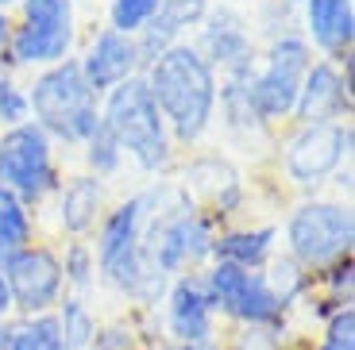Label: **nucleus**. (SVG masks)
<instances>
[{
    "label": "nucleus",
    "mask_w": 355,
    "mask_h": 350,
    "mask_svg": "<svg viewBox=\"0 0 355 350\" xmlns=\"http://www.w3.org/2000/svg\"><path fill=\"white\" fill-rule=\"evenodd\" d=\"M143 81H147L162 120H170L178 139L182 142L201 139L216 108V77L213 66L201 58V50L174 43L166 54H159L151 62V73Z\"/></svg>",
    "instance_id": "nucleus-1"
},
{
    "label": "nucleus",
    "mask_w": 355,
    "mask_h": 350,
    "mask_svg": "<svg viewBox=\"0 0 355 350\" xmlns=\"http://www.w3.org/2000/svg\"><path fill=\"white\" fill-rule=\"evenodd\" d=\"M27 108L35 112L39 127L46 135H58L66 142H85L101 123L97 93L89 89L85 73L73 58H62L31 85Z\"/></svg>",
    "instance_id": "nucleus-2"
},
{
    "label": "nucleus",
    "mask_w": 355,
    "mask_h": 350,
    "mask_svg": "<svg viewBox=\"0 0 355 350\" xmlns=\"http://www.w3.org/2000/svg\"><path fill=\"white\" fill-rule=\"evenodd\" d=\"M101 123L116 135L120 150L139 162L143 169H162L170 162V139H166V120L155 104L151 89L143 77H128L124 85L108 89Z\"/></svg>",
    "instance_id": "nucleus-3"
},
{
    "label": "nucleus",
    "mask_w": 355,
    "mask_h": 350,
    "mask_svg": "<svg viewBox=\"0 0 355 350\" xmlns=\"http://www.w3.org/2000/svg\"><path fill=\"white\" fill-rule=\"evenodd\" d=\"M155 204V193H143V196H132L128 204H120L116 212H108V219L101 223V239H97V270L105 273V281L112 289L128 293V297H147V293L159 285L162 289V277L147 273L139 258V239H143V228H147V216H151Z\"/></svg>",
    "instance_id": "nucleus-4"
},
{
    "label": "nucleus",
    "mask_w": 355,
    "mask_h": 350,
    "mask_svg": "<svg viewBox=\"0 0 355 350\" xmlns=\"http://www.w3.org/2000/svg\"><path fill=\"white\" fill-rule=\"evenodd\" d=\"M205 293L213 300V312L232 315L243 327H278L282 324L286 304L275 297V289L266 285L259 270H240L228 262H213V270L205 273Z\"/></svg>",
    "instance_id": "nucleus-5"
},
{
    "label": "nucleus",
    "mask_w": 355,
    "mask_h": 350,
    "mask_svg": "<svg viewBox=\"0 0 355 350\" xmlns=\"http://www.w3.org/2000/svg\"><path fill=\"white\" fill-rule=\"evenodd\" d=\"M0 185L24 204L43 201L54 189L51 135L39 123H16L0 135Z\"/></svg>",
    "instance_id": "nucleus-6"
},
{
    "label": "nucleus",
    "mask_w": 355,
    "mask_h": 350,
    "mask_svg": "<svg viewBox=\"0 0 355 350\" xmlns=\"http://www.w3.org/2000/svg\"><path fill=\"white\" fill-rule=\"evenodd\" d=\"M209 254H213V231L193 212H166L151 228V235L139 239V258L155 277H170V273L182 277V270L205 262Z\"/></svg>",
    "instance_id": "nucleus-7"
},
{
    "label": "nucleus",
    "mask_w": 355,
    "mask_h": 350,
    "mask_svg": "<svg viewBox=\"0 0 355 350\" xmlns=\"http://www.w3.org/2000/svg\"><path fill=\"white\" fill-rule=\"evenodd\" d=\"M352 235V212L340 204H302L286 228L290 254L302 270H320V266L347 258Z\"/></svg>",
    "instance_id": "nucleus-8"
},
{
    "label": "nucleus",
    "mask_w": 355,
    "mask_h": 350,
    "mask_svg": "<svg viewBox=\"0 0 355 350\" xmlns=\"http://www.w3.org/2000/svg\"><path fill=\"white\" fill-rule=\"evenodd\" d=\"M309 46L305 39H278L270 46V58H266V70L259 77H251V108H255L259 120H275V116L293 112L297 104V89L302 77L309 70Z\"/></svg>",
    "instance_id": "nucleus-9"
},
{
    "label": "nucleus",
    "mask_w": 355,
    "mask_h": 350,
    "mask_svg": "<svg viewBox=\"0 0 355 350\" xmlns=\"http://www.w3.org/2000/svg\"><path fill=\"white\" fill-rule=\"evenodd\" d=\"M4 281L12 293V308L24 315H43L62 300V258L46 246H19L4 266Z\"/></svg>",
    "instance_id": "nucleus-10"
},
{
    "label": "nucleus",
    "mask_w": 355,
    "mask_h": 350,
    "mask_svg": "<svg viewBox=\"0 0 355 350\" xmlns=\"http://www.w3.org/2000/svg\"><path fill=\"white\" fill-rule=\"evenodd\" d=\"M352 131L336 127V123H313L302 127V135L290 142V154H286V169L297 185H317L320 177H329L340 166Z\"/></svg>",
    "instance_id": "nucleus-11"
},
{
    "label": "nucleus",
    "mask_w": 355,
    "mask_h": 350,
    "mask_svg": "<svg viewBox=\"0 0 355 350\" xmlns=\"http://www.w3.org/2000/svg\"><path fill=\"white\" fill-rule=\"evenodd\" d=\"M166 327H170V335H174V342H182V347L213 342L216 312H213V300L205 293L201 277H193V273L174 277L170 297H166Z\"/></svg>",
    "instance_id": "nucleus-12"
},
{
    "label": "nucleus",
    "mask_w": 355,
    "mask_h": 350,
    "mask_svg": "<svg viewBox=\"0 0 355 350\" xmlns=\"http://www.w3.org/2000/svg\"><path fill=\"white\" fill-rule=\"evenodd\" d=\"M81 73H85L89 89L93 93H108V89L124 85L128 77H135V66H139V50H135V39L120 35V31H101L93 43H89V54L78 62Z\"/></svg>",
    "instance_id": "nucleus-13"
},
{
    "label": "nucleus",
    "mask_w": 355,
    "mask_h": 350,
    "mask_svg": "<svg viewBox=\"0 0 355 350\" xmlns=\"http://www.w3.org/2000/svg\"><path fill=\"white\" fill-rule=\"evenodd\" d=\"M344 97H347V89L340 85V73L332 70L329 62H317V66L305 70L293 112H297V120H302L305 127L329 123V120H336V112L344 108Z\"/></svg>",
    "instance_id": "nucleus-14"
},
{
    "label": "nucleus",
    "mask_w": 355,
    "mask_h": 350,
    "mask_svg": "<svg viewBox=\"0 0 355 350\" xmlns=\"http://www.w3.org/2000/svg\"><path fill=\"white\" fill-rule=\"evenodd\" d=\"M305 19H309V35L320 50L340 54L352 46L355 35L352 0H305Z\"/></svg>",
    "instance_id": "nucleus-15"
},
{
    "label": "nucleus",
    "mask_w": 355,
    "mask_h": 350,
    "mask_svg": "<svg viewBox=\"0 0 355 350\" xmlns=\"http://www.w3.org/2000/svg\"><path fill=\"white\" fill-rule=\"evenodd\" d=\"M205 54L201 58L220 62L228 70L236 66H251V39L243 31V19L232 16V12H213L209 16V27H205Z\"/></svg>",
    "instance_id": "nucleus-16"
},
{
    "label": "nucleus",
    "mask_w": 355,
    "mask_h": 350,
    "mask_svg": "<svg viewBox=\"0 0 355 350\" xmlns=\"http://www.w3.org/2000/svg\"><path fill=\"white\" fill-rule=\"evenodd\" d=\"M12 58L24 66H58L73 46V31H46V27L19 24L8 39Z\"/></svg>",
    "instance_id": "nucleus-17"
},
{
    "label": "nucleus",
    "mask_w": 355,
    "mask_h": 350,
    "mask_svg": "<svg viewBox=\"0 0 355 350\" xmlns=\"http://www.w3.org/2000/svg\"><path fill=\"white\" fill-rule=\"evenodd\" d=\"M275 228H255V231H232L224 239H213V258L228 266H240V270H259L266 266L270 250H275Z\"/></svg>",
    "instance_id": "nucleus-18"
},
{
    "label": "nucleus",
    "mask_w": 355,
    "mask_h": 350,
    "mask_svg": "<svg viewBox=\"0 0 355 350\" xmlns=\"http://www.w3.org/2000/svg\"><path fill=\"white\" fill-rule=\"evenodd\" d=\"M101 204H105V189L97 177H73L62 193V204H58V219L70 235H85L97 223Z\"/></svg>",
    "instance_id": "nucleus-19"
},
{
    "label": "nucleus",
    "mask_w": 355,
    "mask_h": 350,
    "mask_svg": "<svg viewBox=\"0 0 355 350\" xmlns=\"http://www.w3.org/2000/svg\"><path fill=\"white\" fill-rule=\"evenodd\" d=\"M58 331H62L66 350H89L93 335H97V315L89 312V304L81 297L58 300Z\"/></svg>",
    "instance_id": "nucleus-20"
},
{
    "label": "nucleus",
    "mask_w": 355,
    "mask_h": 350,
    "mask_svg": "<svg viewBox=\"0 0 355 350\" xmlns=\"http://www.w3.org/2000/svg\"><path fill=\"white\" fill-rule=\"evenodd\" d=\"M8 350H66L62 331H58V315H27L24 324H12V347Z\"/></svg>",
    "instance_id": "nucleus-21"
},
{
    "label": "nucleus",
    "mask_w": 355,
    "mask_h": 350,
    "mask_svg": "<svg viewBox=\"0 0 355 350\" xmlns=\"http://www.w3.org/2000/svg\"><path fill=\"white\" fill-rule=\"evenodd\" d=\"M0 243L12 246V250L31 246V216H27V204L12 189H4V185H0Z\"/></svg>",
    "instance_id": "nucleus-22"
},
{
    "label": "nucleus",
    "mask_w": 355,
    "mask_h": 350,
    "mask_svg": "<svg viewBox=\"0 0 355 350\" xmlns=\"http://www.w3.org/2000/svg\"><path fill=\"white\" fill-rule=\"evenodd\" d=\"M120 158H124V150H120V142H116V135L108 131L105 123H97V131L85 139V162L89 169L97 177H108L120 169Z\"/></svg>",
    "instance_id": "nucleus-23"
},
{
    "label": "nucleus",
    "mask_w": 355,
    "mask_h": 350,
    "mask_svg": "<svg viewBox=\"0 0 355 350\" xmlns=\"http://www.w3.org/2000/svg\"><path fill=\"white\" fill-rule=\"evenodd\" d=\"M24 24L46 31H73V0H24Z\"/></svg>",
    "instance_id": "nucleus-24"
},
{
    "label": "nucleus",
    "mask_w": 355,
    "mask_h": 350,
    "mask_svg": "<svg viewBox=\"0 0 355 350\" xmlns=\"http://www.w3.org/2000/svg\"><path fill=\"white\" fill-rule=\"evenodd\" d=\"M162 0H112V31H120V35H139L143 27L155 19V12H159Z\"/></svg>",
    "instance_id": "nucleus-25"
},
{
    "label": "nucleus",
    "mask_w": 355,
    "mask_h": 350,
    "mask_svg": "<svg viewBox=\"0 0 355 350\" xmlns=\"http://www.w3.org/2000/svg\"><path fill=\"white\" fill-rule=\"evenodd\" d=\"M266 277V285L275 289V297L282 300L286 308H290V300L297 297V293H305V270L293 258H282V262H275L270 266V273H263Z\"/></svg>",
    "instance_id": "nucleus-26"
},
{
    "label": "nucleus",
    "mask_w": 355,
    "mask_h": 350,
    "mask_svg": "<svg viewBox=\"0 0 355 350\" xmlns=\"http://www.w3.org/2000/svg\"><path fill=\"white\" fill-rule=\"evenodd\" d=\"M93 273H97V258L85 243H70L66 250V262H62V281L73 285V289H89L93 285Z\"/></svg>",
    "instance_id": "nucleus-27"
},
{
    "label": "nucleus",
    "mask_w": 355,
    "mask_h": 350,
    "mask_svg": "<svg viewBox=\"0 0 355 350\" xmlns=\"http://www.w3.org/2000/svg\"><path fill=\"white\" fill-rule=\"evenodd\" d=\"M317 350H355V312L352 308H340L329 315V327H324V339L317 342Z\"/></svg>",
    "instance_id": "nucleus-28"
},
{
    "label": "nucleus",
    "mask_w": 355,
    "mask_h": 350,
    "mask_svg": "<svg viewBox=\"0 0 355 350\" xmlns=\"http://www.w3.org/2000/svg\"><path fill=\"white\" fill-rule=\"evenodd\" d=\"M27 112H31V108H27V97L8 77H0V120L8 123V127H16V123L27 120Z\"/></svg>",
    "instance_id": "nucleus-29"
},
{
    "label": "nucleus",
    "mask_w": 355,
    "mask_h": 350,
    "mask_svg": "<svg viewBox=\"0 0 355 350\" xmlns=\"http://www.w3.org/2000/svg\"><path fill=\"white\" fill-rule=\"evenodd\" d=\"M89 350H135V335H132V327H124V324L97 327Z\"/></svg>",
    "instance_id": "nucleus-30"
},
{
    "label": "nucleus",
    "mask_w": 355,
    "mask_h": 350,
    "mask_svg": "<svg viewBox=\"0 0 355 350\" xmlns=\"http://www.w3.org/2000/svg\"><path fill=\"white\" fill-rule=\"evenodd\" d=\"M12 312V293H8V281H4V273H0V320Z\"/></svg>",
    "instance_id": "nucleus-31"
},
{
    "label": "nucleus",
    "mask_w": 355,
    "mask_h": 350,
    "mask_svg": "<svg viewBox=\"0 0 355 350\" xmlns=\"http://www.w3.org/2000/svg\"><path fill=\"white\" fill-rule=\"evenodd\" d=\"M8 39H12V24H8V16L0 12V50L8 46Z\"/></svg>",
    "instance_id": "nucleus-32"
},
{
    "label": "nucleus",
    "mask_w": 355,
    "mask_h": 350,
    "mask_svg": "<svg viewBox=\"0 0 355 350\" xmlns=\"http://www.w3.org/2000/svg\"><path fill=\"white\" fill-rule=\"evenodd\" d=\"M8 347H12V324L0 320V350H8Z\"/></svg>",
    "instance_id": "nucleus-33"
},
{
    "label": "nucleus",
    "mask_w": 355,
    "mask_h": 350,
    "mask_svg": "<svg viewBox=\"0 0 355 350\" xmlns=\"http://www.w3.org/2000/svg\"><path fill=\"white\" fill-rule=\"evenodd\" d=\"M182 350H220L216 342H197V347H182Z\"/></svg>",
    "instance_id": "nucleus-34"
},
{
    "label": "nucleus",
    "mask_w": 355,
    "mask_h": 350,
    "mask_svg": "<svg viewBox=\"0 0 355 350\" xmlns=\"http://www.w3.org/2000/svg\"><path fill=\"white\" fill-rule=\"evenodd\" d=\"M8 4H12V0H0V8H8Z\"/></svg>",
    "instance_id": "nucleus-35"
},
{
    "label": "nucleus",
    "mask_w": 355,
    "mask_h": 350,
    "mask_svg": "<svg viewBox=\"0 0 355 350\" xmlns=\"http://www.w3.org/2000/svg\"><path fill=\"white\" fill-rule=\"evenodd\" d=\"M275 350H282V347H275Z\"/></svg>",
    "instance_id": "nucleus-36"
}]
</instances>
